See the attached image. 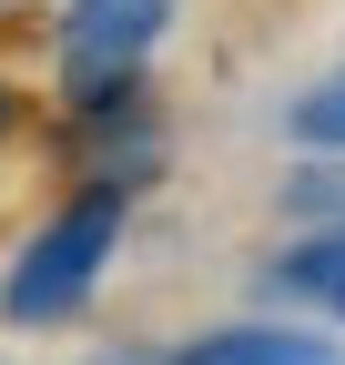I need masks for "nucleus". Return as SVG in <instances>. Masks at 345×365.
<instances>
[{"label":"nucleus","mask_w":345,"mask_h":365,"mask_svg":"<svg viewBox=\"0 0 345 365\" xmlns=\"http://www.w3.org/2000/svg\"><path fill=\"white\" fill-rule=\"evenodd\" d=\"M122 203H133V182H92V193H71V203L21 244L11 284H0L11 325H61V314L92 304L102 264H112V244H122Z\"/></svg>","instance_id":"1"},{"label":"nucleus","mask_w":345,"mask_h":365,"mask_svg":"<svg viewBox=\"0 0 345 365\" xmlns=\"http://www.w3.org/2000/svg\"><path fill=\"white\" fill-rule=\"evenodd\" d=\"M163 21H172V0H71V21H61V91L81 112L122 102L143 51L163 41Z\"/></svg>","instance_id":"2"},{"label":"nucleus","mask_w":345,"mask_h":365,"mask_svg":"<svg viewBox=\"0 0 345 365\" xmlns=\"http://www.w3.org/2000/svg\"><path fill=\"white\" fill-rule=\"evenodd\" d=\"M172 365H345V355H335V345H315V335H284V325H234V335L183 345Z\"/></svg>","instance_id":"3"},{"label":"nucleus","mask_w":345,"mask_h":365,"mask_svg":"<svg viewBox=\"0 0 345 365\" xmlns=\"http://www.w3.org/2000/svg\"><path fill=\"white\" fill-rule=\"evenodd\" d=\"M284 132H294V143H325V153H335V143H345V71H335V81H315L305 102L284 112Z\"/></svg>","instance_id":"4"},{"label":"nucleus","mask_w":345,"mask_h":365,"mask_svg":"<svg viewBox=\"0 0 345 365\" xmlns=\"http://www.w3.org/2000/svg\"><path fill=\"white\" fill-rule=\"evenodd\" d=\"M0 132H11V91H0Z\"/></svg>","instance_id":"5"},{"label":"nucleus","mask_w":345,"mask_h":365,"mask_svg":"<svg viewBox=\"0 0 345 365\" xmlns=\"http://www.w3.org/2000/svg\"><path fill=\"white\" fill-rule=\"evenodd\" d=\"M335 304H345V284H335Z\"/></svg>","instance_id":"6"}]
</instances>
